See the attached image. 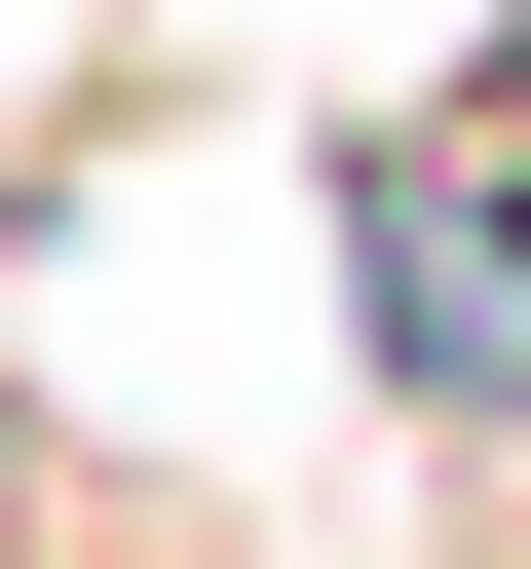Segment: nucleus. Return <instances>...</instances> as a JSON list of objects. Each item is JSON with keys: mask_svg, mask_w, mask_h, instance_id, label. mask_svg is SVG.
<instances>
[{"mask_svg": "<svg viewBox=\"0 0 531 569\" xmlns=\"http://www.w3.org/2000/svg\"><path fill=\"white\" fill-rule=\"evenodd\" d=\"M455 114H493V152H531V39H493V77H455Z\"/></svg>", "mask_w": 531, "mask_h": 569, "instance_id": "f257e3e1", "label": "nucleus"}, {"mask_svg": "<svg viewBox=\"0 0 531 569\" xmlns=\"http://www.w3.org/2000/svg\"><path fill=\"white\" fill-rule=\"evenodd\" d=\"M0 569H39V456H0Z\"/></svg>", "mask_w": 531, "mask_h": 569, "instance_id": "f03ea898", "label": "nucleus"}]
</instances>
